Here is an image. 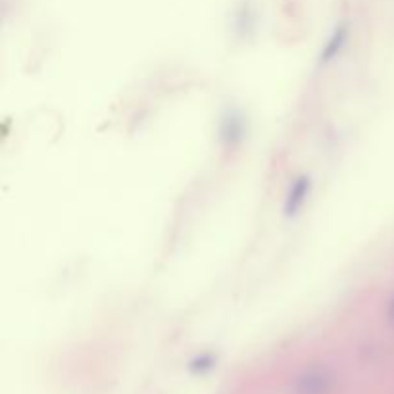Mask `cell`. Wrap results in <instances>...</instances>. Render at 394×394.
<instances>
[{
	"mask_svg": "<svg viewBox=\"0 0 394 394\" xmlns=\"http://www.w3.org/2000/svg\"><path fill=\"white\" fill-rule=\"evenodd\" d=\"M327 393V383L325 379H309L298 386V394H325Z\"/></svg>",
	"mask_w": 394,
	"mask_h": 394,
	"instance_id": "1",
	"label": "cell"
}]
</instances>
